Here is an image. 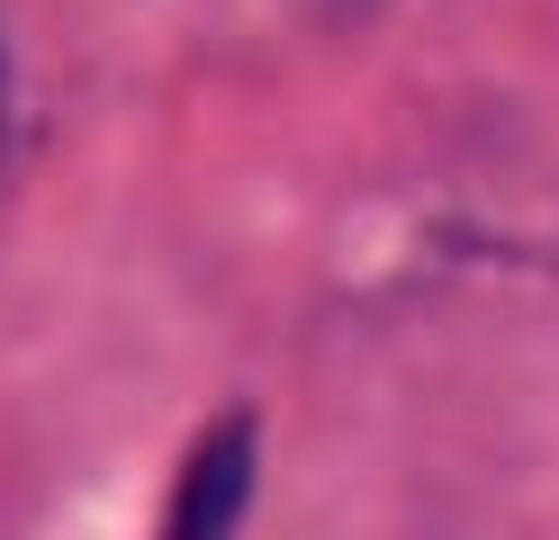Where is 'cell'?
Masks as SVG:
<instances>
[{
    "label": "cell",
    "instance_id": "6da1fadb",
    "mask_svg": "<svg viewBox=\"0 0 559 540\" xmlns=\"http://www.w3.org/2000/svg\"><path fill=\"white\" fill-rule=\"evenodd\" d=\"M253 468H262L253 415L207 423V432H199V451L181 459V478H171L163 540H235V531H243V504H253Z\"/></svg>",
    "mask_w": 559,
    "mask_h": 540
},
{
    "label": "cell",
    "instance_id": "7a4b0ae2",
    "mask_svg": "<svg viewBox=\"0 0 559 540\" xmlns=\"http://www.w3.org/2000/svg\"><path fill=\"white\" fill-rule=\"evenodd\" d=\"M298 19H317V27H361V19H379L389 0H289Z\"/></svg>",
    "mask_w": 559,
    "mask_h": 540
},
{
    "label": "cell",
    "instance_id": "3957f363",
    "mask_svg": "<svg viewBox=\"0 0 559 540\" xmlns=\"http://www.w3.org/2000/svg\"><path fill=\"white\" fill-rule=\"evenodd\" d=\"M0 144H10V55H0Z\"/></svg>",
    "mask_w": 559,
    "mask_h": 540
}]
</instances>
